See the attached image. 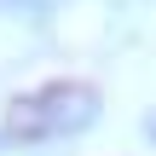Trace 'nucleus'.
<instances>
[{"mask_svg":"<svg viewBox=\"0 0 156 156\" xmlns=\"http://www.w3.org/2000/svg\"><path fill=\"white\" fill-rule=\"evenodd\" d=\"M98 110H104V98H98L93 81H75V75H64V81H41V87H29V93L12 98L6 139H17V145L81 139V133L98 122Z\"/></svg>","mask_w":156,"mask_h":156,"instance_id":"obj_1","label":"nucleus"},{"mask_svg":"<svg viewBox=\"0 0 156 156\" xmlns=\"http://www.w3.org/2000/svg\"><path fill=\"white\" fill-rule=\"evenodd\" d=\"M6 12H29V17H46L52 12V0H0Z\"/></svg>","mask_w":156,"mask_h":156,"instance_id":"obj_2","label":"nucleus"},{"mask_svg":"<svg viewBox=\"0 0 156 156\" xmlns=\"http://www.w3.org/2000/svg\"><path fill=\"white\" fill-rule=\"evenodd\" d=\"M145 133H151V139H156V116H151V122H145Z\"/></svg>","mask_w":156,"mask_h":156,"instance_id":"obj_3","label":"nucleus"}]
</instances>
